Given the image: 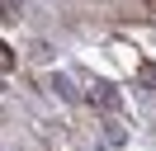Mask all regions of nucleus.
Masks as SVG:
<instances>
[{
    "label": "nucleus",
    "mask_w": 156,
    "mask_h": 151,
    "mask_svg": "<svg viewBox=\"0 0 156 151\" xmlns=\"http://www.w3.org/2000/svg\"><path fill=\"white\" fill-rule=\"evenodd\" d=\"M90 99H95L99 109H109V113H118V109H123V99H118V90H114L109 80H95V85H90Z\"/></svg>",
    "instance_id": "nucleus-1"
},
{
    "label": "nucleus",
    "mask_w": 156,
    "mask_h": 151,
    "mask_svg": "<svg viewBox=\"0 0 156 151\" xmlns=\"http://www.w3.org/2000/svg\"><path fill=\"white\" fill-rule=\"evenodd\" d=\"M48 85H52V90L62 94V99H76V85H71L66 76H48Z\"/></svg>",
    "instance_id": "nucleus-2"
},
{
    "label": "nucleus",
    "mask_w": 156,
    "mask_h": 151,
    "mask_svg": "<svg viewBox=\"0 0 156 151\" xmlns=\"http://www.w3.org/2000/svg\"><path fill=\"white\" fill-rule=\"evenodd\" d=\"M104 142L109 146H123V128H118V123H104Z\"/></svg>",
    "instance_id": "nucleus-3"
},
{
    "label": "nucleus",
    "mask_w": 156,
    "mask_h": 151,
    "mask_svg": "<svg viewBox=\"0 0 156 151\" xmlns=\"http://www.w3.org/2000/svg\"><path fill=\"white\" fill-rule=\"evenodd\" d=\"M137 76H142V85H151V90H156V61H147V66H142Z\"/></svg>",
    "instance_id": "nucleus-4"
},
{
    "label": "nucleus",
    "mask_w": 156,
    "mask_h": 151,
    "mask_svg": "<svg viewBox=\"0 0 156 151\" xmlns=\"http://www.w3.org/2000/svg\"><path fill=\"white\" fill-rule=\"evenodd\" d=\"M0 66H5V76L14 71V47H0Z\"/></svg>",
    "instance_id": "nucleus-5"
}]
</instances>
